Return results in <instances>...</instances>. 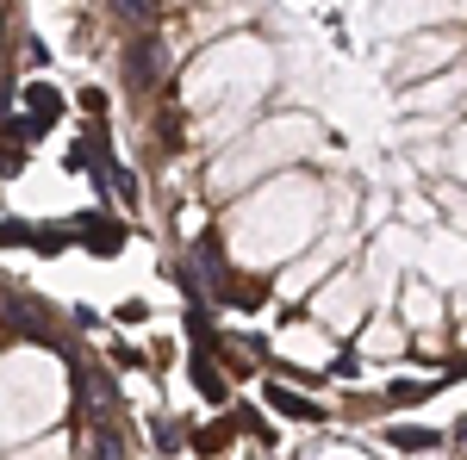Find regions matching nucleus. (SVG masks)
<instances>
[{
    "instance_id": "f257e3e1",
    "label": "nucleus",
    "mask_w": 467,
    "mask_h": 460,
    "mask_svg": "<svg viewBox=\"0 0 467 460\" xmlns=\"http://www.w3.org/2000/svg\"><path fill=\"white\" fill-rule=\"evenodd\" d=\"M231 218V261L237 268H281L287 255L318 243L324 230V180L299 175V169H275L268 180L244 187L237 199H224Z\"/></svg>"
},
{
    "instance_id": "f03ea898",
    "label": "nucleus",
    "mask_w": 467,
    "mask_h": 460,
    "mask_svg": "<svg viewBox=\"0 0 467 460\" xmlns=\"http://www.w3.org/2000/svg\"><path fill=\"white\" fill-rule=\"evenodd\" d=\"M318 143H324V131H318V118H312V112H275V118H262V112H255V118L224 143V149H213L206 193H213V199H237L244 187L268 180L275 169H293V162H299V156H312Z\"/></svg>"
},
{
    "instance_id": "7ed1b4c3",
    "label": "nucleus",
    "mask_w": 467,
    "mask_h": 460,
    "mask_svg": "<svg viewBox=\"0 0 467 460\" xmlns=\"http://www.w3.org/2000/svg\"><path fill=\"white\" fill-rule=\"evenodd\" d=\"M268 81H275V50L255 32H231L200 44V56L181 69V107L206 112L224 100H268Z\"/></svg>"
},
{
    "instance_id": "20e7f679",
    "label": "nucleus",
    "mask_w": 467,
    "mask_h": 460,
    "mask_svg": "<svg viewBox=\"0 0 467 460\" xmlns=\"http://www.w3.org/2000/svg\"><path fill=\"white\" fill-rule=\"evenodd\" d=\"M63 417V361L44 349L0 354V448H26Z\"/></svg>"
},
{
    "instance_id": "39448f33",
    "label": "nucleus",
    "mask_w": 467,
    "mask_h": 460,
    "mask_svg": "<svg viewBox=\"0 0 467 460\" xmlns=\"http://www.w3.org/2000/svg\"><path fill=\"white\" fill-rule=\"evenodd\" d=\"M306 305H312V323H324V330H356L368 312H374V281L361 274V268H330L312 292H306Z\"/></svg>"
},
{
    "instance_id": "423d86ee",
    "label": "nucleus",
    "mask_w": 467,
    "mask_h": 460,
    "mask_svg": "<svg viewBox=\"0 0 467 460\" xmlns=\"http://www.w3.org/2000/svg\"><path fill=\"white\" fill-rule=\"evenodd\" d=\"M387 69H393V81L405 87V81H424V75L449 69V63H462V26H436V32H411V37H393L387 44V56H380Z\"/></svg>"
},
{
    "instance_id": "0eeeda50",
    "label": "nucleus",
    "mask_w": 467,
    "mask_h": 460,
    "mask_svg": "<svg viewBox=\"0 0 467 460\" xmlns=\"http://www.w3.org/2000/svg\"><path fill=\"white\" fill-rule=\"evenodd\" d=\"M462 94H467V75L462 63H449V69L424 75V81H405L393 107L405 118H462Z\"/></svg>"
},
{
    "instance_id": "6e6552de",
    "label": "nucleus",
    "mask_w": 467,
    "mask_h": 460,
    "mask_svg": "<svg viewBox=\"0 0 467 460\" xmlns=\"http://www.w3.org/2000/svg\"><path fill=\"white\" fill-rule=\"evenodd\" d=\"M374 19L387 37H411V32H436V26H462V0H380Z\"/></svg>"
},
{
    "instance_id": "1a4fd4ad",
    "label": "nucleus",
    "mask_w": 467,
    "mask_h": 460,
    "mask_svg": "<svg viewBox=\"0 0 467 460\" xmlns=\"http://www.w3.org/2000/svg\"><path fill=\"white\" fill-rule=\"evenodd\" d=\"M275 349L287 361H299V367H330V330L324 323H287L275 336Z\"/></svg>"
},
{
    "instance_id": "9d476101",
    "label": "nucleus",
    "mask_w": 467,
    "mask_h": 460,
    "mask_svg": "<svg viewBox=\"0 0 467 460\" xmlns=\"http://www.w3.org/2000/svg\"><path fill=\"white\" fill-rule=\"evenodd\" d=\"M349 336H356V349L368 354V361L405 354V323H399V318H374V312H368V318H361L356 330H349Z\"/></svg>"
},
{
    "instance_id": "9b49d317",
    "label": "nucleus",
    "mask_w": 467,
    "mask_h": 460,
    "mask_svg": "<svg viewBox=\"0 0 467 460\" xmlns=\"http://www.w3.org/2000/svg\"><path fill=\"white\" fill-rule=\"evenodd\" d=\"M399 312H405V330H436L442 323V292L436 286H424V281H405L399 286Z\"/></svg>"
},
{
    "instance_id": "f8f14e48",
    "label": "nucleus",
    "mask_w": 467,
    "mask_h": 460,
    "mask_svg": "<svg viewBox=\"0 0 467 460\" xmlns=\"http://www.w3.org/2000/svg\"><path fill=\"white\" fill-rule=\"evenodd\" d=\"M26 460H63V435H57L50 448H32V442H26Z\"/></svg>"
},
{
    "instance_id": "ddd939ff",
    "label": "nucleus",
    "mask_w": 467,
    "mask_h": 460,
    "mask_svg": "<svg viewBox=\"0 0 467 460\" xmlns=\"http://www.w3.org/2000/svg\"><path fill=\"white\" fill-rule=\"evenodd\" d=\"M324 460H368V455H356V448H330Z\"/></svg>"
},
{
    "instance_id": "4468645a",
    "label": "nucleus",
    "mask_w": 467,
    "mask_h": 460,
    "mask_svg": "<svg viewBox=\"0 0 467 460\" xmlns=\"http://www.w3.org/2000/svg\"><path fill=\"white\" fill-rule=\"evenodd\" d=\"M193 6H200V0H193Z\"/></svg>"
}]
</instances>
